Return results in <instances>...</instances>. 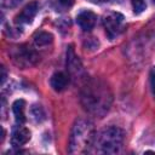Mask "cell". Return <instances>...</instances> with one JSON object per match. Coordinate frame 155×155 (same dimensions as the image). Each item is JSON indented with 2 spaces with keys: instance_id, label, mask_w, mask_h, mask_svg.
Segmentation results:
<instances>
[{
  "instance_id": "6da1fadb",
  "label": "cell",
  "mask_w": 155,
  "mask_h": 155,
  "mask_svg": "<svg viewBox=\"0 0 155 155\" xmlns=\"http://www.w3.org/2000/svg\"><path fill=\"white\" fill-rule=\"evenodd\" d=\"M81 99L88 111L94 114H103L108 110L111 97L105 86L98 84L97 81H93L84 88Z\"/></svg>"
},
{
  "instance_id": "7a4b0ae2",
  "label": "cell",
  "mask_w": 155,
  "mask_h": 155,
  "mask_svg": "<svg viewBox=\"0 0 155 155\" xmlns=\"http://www.w3.org/2000/svg\"><path fill=\"white\" fill-rule=\"evenodd\" d=\"M94 130L91 122L78 120L73 127L69 142V151L73 154L87 153L90 147L94 144Z\"/></svg>"
},
{
  "instance_id": "3957f363",
  "label": "cell",
  "mask_w": 155,
  "mask_h": 155,
  "mask_svg": "<svg viewBox=\"0 0 155 155\" xmlns=\"http://www.w3.org/2000/svg\"><path fill=\"white\" fill-rule=\"evenodd\" d=\"M124 143V132L117 127H108L101 131L94 138V145L99 153L116 154L121 150Z\"/></svg>"
},
{
  "instance_id": "277c9868",
  "label": "cell",
  "mask_w": 155,
  "mask_h": 155,
  "mask_svg": "<svg viewBox=\"0 0 155 155\" xmlns=\"http://www.w3.org/2000/svg\"><path fill=\"white\" fill-rule=\"evenodd\" d=\"M10 54L13 62L22 68H29L31 65H35L39 61V56L36 54V52L27 45H21L11 48Z\"/></svg>"
},
{
  "instance_id": "5b68a950",
  "label": "cell",
  "mask_w": 155,
  "mask_h": 155,
  "mask_svg": "<svg viewBox=\"0 0 155 155\" xmlns=\"http://www.w3.org/2000/svg\"><path fill=\"white\" fill-rule=\"evenodd\" d=\"M103 24L107 31V35L110 39H114L115 36H117L121 30H122V24H124V17L120 13L113 12L109 13L108 16L104 17L103 19Z\"/></svg>"
},
{
  "instance_id": "8992f818",
  "label": "cell",
  "mask_w": 155,
  "mask_h": 155,
  "mask_svg": "<svg viewBox=\"0 0 155 155\" xmlns=\"http://www.w3.org/2000/svg\"><path fill=\"white\" fill-rule=\"evenodd\" d=\"M39 11V5L38 2H30L28 4L19 15L16 16V23L17 24H28V23H31V21L34 19V17L36 16Z\"/></svg>"
},
{
  "instance_id": "52a82bcc",
  "label": "cell",
  "mask_w": 155,
  "mask_h": 155,
  "mask_svg": "<svg viewBox=\"0 0 155 155\" xmlns=\"http://www.w3.org/2000/svg\"><path fill=\"white\" fill-rule=\"evenodd\" d=\"M76 22H78V24L80 25L81 29H84L85 31H88L94 27V24L97 22V16L92 11L84 10L78 15Z\"/></svg>"
},
{
  "instance_id": "ba28073f",
  "label": "cell",
  "mask_w": 155,
  "mask_h": 155,
  "mask_svg": "<svg viewBox=\"0 0 155 155\" xmlns=\"http://www.w3.org/2000/svg\"><path fill=\"white\" fill-rule=\"evenodd\" d=\"M29 139H30V132H29L28 128L22 127V126H18V127H16L12 131V134H11V144L15 148H18V147L24 145Z\"/></svg>"
},
{
  "instance_id": "9c48e42d",
  "label": "cell",
  "mask_w": 155,
  "mask_h": 155,
  "mask_svg": "<svg viewBox=\"0 0 155 155\" xmlns=\"http://www.w3.org/2000/svg\"><path fill=\"white\" fill-rule=\"evenodd\" d=\"M50 84H51V87L57 91V92H61L63 90L67 88L68 84H69V78L62 73V71H58V73H54L51 79H50Z\"/></svg>"
},
{
  "instance_id": "30bf717a",
  "label": "cell",
  "mask_w": 155,
  "mask_h": 155,
  "mask_svg": "<svg viewBox=\"0 0 155 155\" xmlns=\"http://www.w3.org/2000/svg\"><path fill=\"white\" fill-rule=\"evenodd\" d=\"M12 111L18 124L25 122V102L23 99H17L12 104Z\"/></svg>"
},
{
  "instance_id": "8fae6325",
  "label": "cell",
  "mask_w": 155,
  "mask_h": 155,
  "mask_svg": "<svg viewBox=\"0 0 155 155\" xmlns=\"http://www.w3.org/2000/svg\"><path fill=\"white\" fill-rule=\"evenodd\" d=\"M52 39H53V36L47 31H38L34 35V42L39 47H42V46H46V45L51 44Z\"/></svg>"
},
{
  "instance_id": "7c38bea8",
  "label": "cell",
  "mask_w": 155,
  "mask_h": 155,
  "mask_svg": "<svg viewBox=\"0 0 155 155\" xmlns=\"http://www.w3.org/2000/svg\"><path fill=\"white\" fill-rule=\"evenodd\" d=\"M131 1H132V6H133V10L136 13L143 12L147 7V4L144 0H131Z\"/></svg>"
},
{
  "instance_id": "4fadbf2b",
  "label": "cell",
  "mask_w": 155,
  "mask_h": 155,
  "mask_svg": "<svg viewBox=\"0 0 155 155\" xmlns=\"http://www.w3.org/2000/svg\"><path fill=\"white\" fill-rule=\"evenodd\" d=\"M150 87H151L153 96L155 98V67H153L150 70Z\"/></svg>"
},
{
  "instance_id": "5bb4252c",
  "label": "cell",
  "mask_w": 155,
  "mask_h": 155,
  "mask_svg": "<svg viewBox=\"0 0 155 155\" xmlns=\"http://www.w3.org/2000/svg\"><path fill=\"white\" fill-rule=\"evenodd\" d=\"M19 2L21 0H1V5L4 7H13Z\"/></svg>"
},
{
  "instance_id": "9a60e30c",
  "label": "cell",
  "mask_w": 155,
  "mask_h": 155,
  "mask_svg": "<svg viewBox=\"0 0 155 155\" xmlns=\"http://www.w3.org/2000/svg\"><path fill=\"white\" fill-rule=\"evenodd\" d=\"M75 0H59V2L63 5V6H71L74 4Z\"/></svg>"
},
{
  "instance_id": "2e32d148",
  "label": "cell",
  "mask_w": 155,
  "mask_h": 155,
  "mask_svg": "<svg viewBox=\"0 0 155 155\" xmlns=\"http://www.w3.org/2000/svg\"><path fill=\"white\" fill-rule=\"evenodd\" d=\"M91 2H94V4H102V2H105L108 0H90Z\"/></svg>"
},
{
  "instance_id": "e0dca14e",
  "label": "cell",
  "mask_w": 155,
  "mask_h": 155,
  "mask_svg": "<svg viewBox=\"0 0 155 155\" xmlns=\"http://www.w3.org/2000/svg\"><path fill=\"white\" fill-rule=\"evenodd\" d=\"M153 2H154V4H155V0H153Z\"/></svg>"
}]
</instances>
